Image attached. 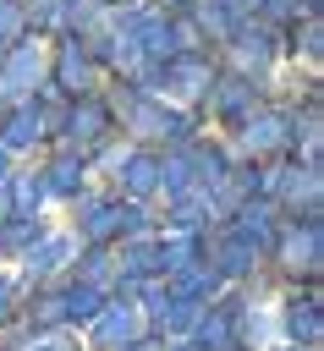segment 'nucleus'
<instances>
[{
  "label": "nucleus",
  "instance_id": "obj_1",
  "mask_svg": "<svg viewBox=\"0 0 324 351\" xmlns=\"http://www.w3.org/2000/svg\"><path fill=\"white\" fill-rule=\"evenodd\" d=\"M33 137H38V110H16L11 126H5V148H22V143H33Z\"/></svg>",
  "mask_w": 324,
  "mask_h": 351
},
{
  "label": "nucleus",
  "instance_id": "obj_2",
  "mask_svg": "<svg viewBox=\"0 0 324 351\" xmlns=\"http://www.w3.org/2000/svg\"><path fill=\"white\" fill-rule=\"evenodd\" d=\"M154 176H159V165H154L148 154H137V159H132V170H126V186H132V192L143 197V192L154 186Z\"/></svg>",
  "mask_w": 324,
  "mask_h": 351
},
{
  "label": "nucleus",
  "instance_id": "obj_3",
  "mask_svg": "<svg viewBox=\"0 0 324 351\" xmlns=\"http://www.w3.org/2000/svg\"><path fill=\"white\" fill-rule=\"evenodd\" d=\"M291 335H302V340H319V313H313V307L291 313Z\"/></svg>",
  "mask_w": 324,
  "mask_h": 351
},
{
  "label": "nucleus",
  "instance_id": "obj_4",
  "mask_svg": "<svg viewBox=\"0 0 324 351\" xmlns=\"http://www.w3.org/2000/svg\"><path fill=\"white\" fill-rule=\"evenodd\" d=\"M77 181H82V165H71V159H66V165H55V192H71Z\"/></svg>",
  "mask_w": 324,
  "mask_h": 351
},
{
  "label": "nucleus",
  "instance_id": "obj_5",
  "mask_svg": "<svg viewBox=\"0 0 324 351\" xmlns=\"http://www.w3.org/2000/svg\"><path fill=\"white\" fill-rule=\"evenodd\" d=\"M126 329H132V318H126V307H115V313H110V318L99 324V335H104V340H115V335H126Z\"/></svg>",
  "mask_w": 324,
  "mask_h": 351
},
{
  "label": "nucleus",
  "instance_id": "obj_6",
  "mask_svg": "<svg viewBox=\"0 0 324 351\" xmlns=\"http://www.w3.org/2000/svg\"><path fill=\"white\" fill-rule=\"evenodd\" d=\"M0 181H5V148H0Z\"/></svg>",
  "mask_w": 324,
  "mask_h": 351
},
{
  "label": "nucleus",
  "instance_id": "obj_7",
  "mask_svg": "<svg viewBox=\"0 0 324 351\" xmlns=\"http://www.w3.org/2000/svg\"><path fill=\"white\" fill-rule=\"evenodd\" d=\"M126 351H148V346H126Z\"/></svg>",
  "mask_w": 324,
  "mask_h": 351
}]
</instances>
